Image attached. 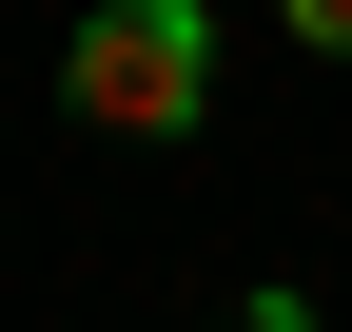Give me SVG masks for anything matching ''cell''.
<instances>
[{"label":"cell","instance_id":"2","mask_svg":"<svg viewBox=\"0 0 352 332\" xmlns=\"http://www.w3.org/2000/svg\"><path fill=\"white\" fill-rule=\"evenodd\" d=\"M274 20H294V39H314V59H352V0H274Z\"/></svg>","mask_w":352,"mask_h":332},{"label":"cell","instance_id":"1","mask_svg":"<svg viewBox=\"0 0 352 332\" xmlns=\"http://www.w3.org/2000/svg\"><path fill=\"white\" fill-rule=\"evenodd\" d=\"M59 98L98 117V137H196L215 117V20L196 0H98V20L59 39Z\"/></svg>","mask_w":352,"mask_h":332},{"label":"cell","instance_id":"3","mask_svg":"<svg viewBox=\"0 0 352 332\" xmlns=\"http://www.w3.org/2000/svg\"><path fill=\"white\" fill-rule=\"evenodd\" d=\"M235 332H314V294H235Z\"/></svg>","mask_w":352,"mask_h":332}]
</instances>
